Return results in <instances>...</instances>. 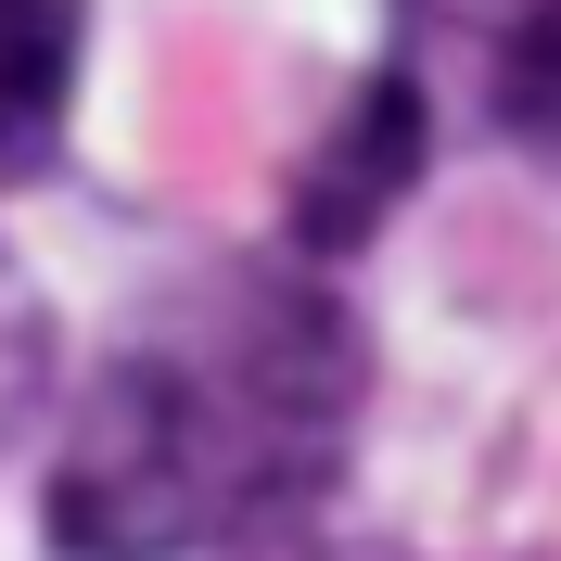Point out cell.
<instances>
[{"label": "cell", "mask_w": 561, "mask_h": 561, "mask_svg": "<svg viewBox=\"0 0 561 561\" xmlns=\"http://www.w3.org/2000/svg\"><path fill=\"white\" fill-rule=\"evenodd\" d=\"M332 561H396V549H332Z\"/></svg>", "instance_id": "cell-5"}, {"label": "cell", "mask_w": 561, "mask_h": 561, "mask_svg": "<svg viewBox=\"0 0 561 561\" xmlns=\"http://www.w3.org/2000/svg\"><path fill=\"white\" fill-rule=\"evenodd\" d=\"M77 38H90L77 0H0V179L51 167L77 103Z\"/></svg>", "instance_id": "cell-3"}, {"label": "cell", "mask_w": 561, "mask_h": 561, "mask_svg": "<svg viewBox=\"0 0 561 561\" xmlns=\"http://www.w3.org/2000/svg\"><path fill=\"white\" fill-rule=\"evenodd\" d=\"M497 115H511L536 153H561V0H536L524 26H511V51H497Z\"/></svg>", "instance_id": "cell-4"}, {"label": "cell", "mask_w": 561, "mask_h": 561, "mask_svg": "<svg viewBox=\"0 0 561 561\" xmlns=\"http://www.w3.org/2000/svg\"><path fill=\"white\" fill-rule=\"evenodd\" d=\"M409 167H421V90H409V77H370L357 128H332V140H319L307 192H294V230H307L319 255H345L357 230H370V217L409 192Z\"/></svg>", "instance_id": "cell-2"}, {"label": "cell", "mask_w": 561, "mask_h": 561, "mask_svg": "<svg viewBox=\"0 0 561 561\" xmlns=\"http://www.w3.org/2000/svg\"><path fill=\"white\" fill-rule=\"evenodd\" d=\"M345 319L307 280H217L77 396L51 524L90 561H179L280 524L345 447Z\"/></svg>", "instance_id": "cell-1"}]
</instances>
